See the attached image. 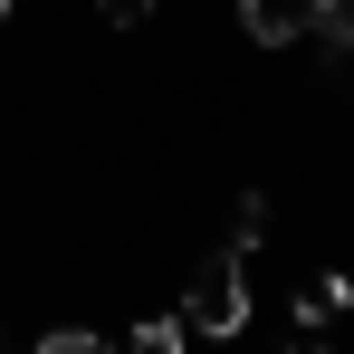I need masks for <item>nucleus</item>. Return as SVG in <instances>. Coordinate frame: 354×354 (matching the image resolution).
I'll return each mask as SVG.
<instances>
[{
  "instance_id": "obj_7",
  "label": "nucleus",
  "mask_w": 354,
  "mask_h": 354,
  "mask_svg": "<svg viewBox=\"0 0 354 354\" xmlns=\"http://www.w3.org/2000/svg\"><path fill=\"white\" fill-rule=\"evenodd\" d=\"M96 10H106L115 29H144V19H153V0H96Z\"/></svg>"
},
{
  "instance_id": "obj_5",
  "label": "nucleus",
  "mask_w": 354,
  "mask_h": 354,
  "mask_svg": "<svg viewBox=\"0 0 354 354\" xmlns=\"http://www.w3.org/2000/svg\"><path fill=\"white\" fill-rule=\"evenodd\" d=\"M259 239H268V201L249 192V201H239V211H230V249H259Z\"/></svg>"
},
{
  "instance_id": "obj_6",
  "label": "nucleus",
  "mask_w": 354,
  "mask_h": 354,
  "mask_svg": "<svg viewBox=\"0 0 354 354\" xmlns=\"http://www.w3.org/2000/svg\"><path fill=\"white\" fill-rule=\"evenodd\" d=\"M29 354H115L106 335H86V326H58V335H39Z\"/></svg>"
},
{
  "instance_id": "obj_1",
  "label": "nucleus",
  "mask_w": 354,
  "mask_h": 354,
  "mask_svg": "<svg viewBox=\"0 0 354 354\" xmlns=\"http://www.w3.org/2000/svg\"><path fill=\"white\" fill-rule=\"evenodd\" d=\"M182 326H192V335H249V249H221V259L192 278Z\"/></svg>"
},
{
  "instance_id": "obj_2",
  "label": "nucleus",
  "mask_w": 354,
  "mask_h": 354,
  "mask_svg": "<svg viewBox=\"0 0 354 354\" xmlns=\"http://www.w3.org/2000/svg\"><path fill=\"white\" fill-rule=\"evenodd\" d=\"M316 19H326V0H239V29H249L259 48H288V39H316Z\"/></svg>"
},
{
  "instance_id": "obj_11",
  "label": "nucleus",
  "mask_w": 354,
  "mask_h": 354,
  "mask_svg": "<svg viewBox=\"0 0 354 354\" xmlns=\"http://www.w3.org/2000/svg\"><path fill=\"white\" fill-rule=\"evenodd\" d=\"M0 354H10V335H0Z\"/></svg>"
},
{
  "instance_id": "obj_9",
  "label": "nucleus",
  "mask_w": 354,
  "mask_h": 354,
  "mask_svg": "<svg viewBox=\"0 0 354 354\" xmlns=\"http://www.w3.org/2000/svg\"><path fill=\"white\" fill-rule=\"evenodd\" d=\"M288 354H326V335H306V345H288Z\"/></svg>"
},
{
  "instance_id": "obj_10",
  "label": "nucleus",
  "mask_w": 354,
  "mask_h": 354,
  "mask_svg": "<svg viewBox=\"0 0 354 354\" xmlns=\"http://www.w3.org/2000/svg\"><path fill=\"white\" fill-rule=\"evenodd\" d=\"M10 10H19V0H0V19H10Z\"/></svg>"
},
{
  "instance_id": "obj_4",
  "label": "nucleus",
  "mask_w": 354,
  "mask_h": 354,
  "mask_svg": "<svg viewBox=\"0 0 354 354\" xmlns=\"http://www.w3.org/2000/svg\"><path fill=\"white\" fill-rule=\"evenodd\" d=\"M182 345H192L182 316H144V326H134V354H182Z\"/></svg>"
},
{
  "instance_id": "obj_3",
  "label": "nucleus",
  "mask_w": 354,
  "mask_h": 354,
  "mask_svg": "<svg viewBox=\"0 0 354 354\" xmlns=\"http://www.w3.org/2000/svg\"><path fill=\"white\" fill-rule=\"evenodd\" d=\"M345 306H354V278H335V268H326V278H306V288H297V326L316 335V326H335Z\"/></svg>"
},
{
  "instance_id": "obj_8",
  "label": "nucleus",
  "mask_w": 354,
  "mask_h": 354,
  "mask_svg": "<svg viewBox=\"0 0 354 354\" xmlns=\"http://www.w3.org/2000/svg\"><path fill=\"white\" fill-rule=\"evenodd\" d=\"M326 19H345V29H354V0H326Z\"/></svg>"
}]
</instances>
